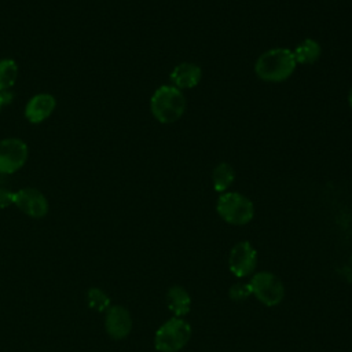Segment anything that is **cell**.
Masks as SVG:
<instances>
[{"mask_svg": "<svg viewBox=\"0 0 352 352\" xmlns=\"http://www.w3.org/2000/svg\"><path fill=\"white\" fill-rule=\"evenodd\" d=\"M191 337V326L182 318H172L158 327L154 346L160 352H177L186 346Z\"/></svg>", "mask_w": 352, "mask_h": 352, "instance_id": "3957f363", "label": "cell"}, {"mask_svg": "<svg viewBox=\"0 0 352 352\" xmlns=\"http://www.w3.org/2000/svg\"><path fill=\"white\" fill-rule=\"evenodd\" d=\"M28 144L18 138H6L0 140V175H12L18 172L28 161Z\"/></svg>", "mask_w": 352, "mask_h": 352, "instance_id": "8992f818", "label": "cell"}, {"mask_svg": "<svg viewBox=\"0 0 352 352\" xmlns=\"http://www.w3.org/2000/svg\"><path fill=\"white\" fill-rule=\"evenodd\" d=\"M296 65V59L290 50L272 48L257 58L254 72L263 81L280 82L292 76Z\"/></svg>", "mask_w": 352, "mask_h": 352, "instance_id": "6da1fadb", "label": "cell"}, {"mask_svg": "<svg viewBox=\"0 0 352 352\" xmlns=\"http://www.w3.org/2000/svg\"><path fill=\"white\" fill-rule=\"evenodd\" d=\"M10 205H14V192L8 188L0 187V209H4Z\"/></svg>", "mask_w": 352, "mask_h": 352, "instance_id": "ac0fdd59", "label": "cell"}, {"mask_svg": "<svg viewBox=\"0 0 352 352\" xmlns=\"http://www.w3.org/2000/svg\"><path fill=\"white\" fill-rule=\"evenodd\" d=\"M55 107L56 99L51 94H37L28 100L25 117L32 124H40L54 113Z\"/></svg>", "mask_w": 352, "mask_h": 352, "instance_id": "30bf717a", "label": "cell"}, {"mask_svg": "<svg viewBox=\"0 0 352 352\" xmlns=\"http://www.w3.org/2000/svg\"><path fill=\"white\" fill-rule=\"evenodd\" d=\"M256 263H257L256 249L248 241H242L236 243L230 252L228 267L235 276L242 278V276L250 275L256 268Z\"/></svg>", "mask_w": 352, "mask_h": 352, "instance_id": "ba28073f", "label": "cell"}, {"mask_svg": "<svg viewBox=\"0 0 352 352\" xmlns=\"http://www.w3.org/2000/svg\"><path fill=\"white\" fill-rule=\"evenodd\" d=\"M249 286L252 289V294L267 307L279 304L285 296L282 280L268 271H260L254 274L249 282Z\"/></svg>", "mask_w": 352, "mask_h": 352, "instance_id": "5b68a950", "label": "cell"}, {"mask_svg": "<svg viewBox=\"0 0 352 352\" xmlns=\"http://www.w3.org/2000/svg\"><path fill=\"white\" fill-rule=\"evenodd\" d=\"M18 65L14 59H0V91H8L16 81Z\"/></svg>", "mask_w": 352, "mask_h": 352, "instance_id": "9a60e30c", "label": "cell"}, {"mask_svg": "<svg viewBox=\"0 0 352 352\" xmlns=\"http://www.w3.org/2000/svg\"><path fill=\"white\" fill-rule=\"evenodd\" d=\"M12 100V94L10 91H0V113L4 104L10 103Z\"/></svg>", "mask_w": 352, "mask_h": 352, "instance_id": "d6986e66", "label": "cell"}, {"mask_svg": "<svg viewBox=\"0 0 352 352\" xmlns=\"http://www.w3.org/2000/svg\"><path fill=\"white\" fill-rule=\"evenodd\" d=\"M104 327L107 334L114 340L125 338L132 329V318L126 308L121 305H113L106 311Z\"/></svg>", "mask_w": 352, "mask_h": 352, "instance_id": "9c48e42d", "label": "cell"}, {"mask_svg": "<svg viewBox=\"0 0 352 352\" xmlns=\"http://www.w3.org/2000/svg\"><path fill=\"white\" fill-rule=\"evenodd\" d=\"M202 78V70L198 65L191 62H183L175 66L170 72V80L176 88L188 89L199 84Z\"/></svg>", "mask_w": 352, "mask_h": 352, "instance_id": "8fae6325", "label": "cell"}, {"mask_svg": "<svg viewBox=\"0 0 352 352\" xmlns=\"http://www.w3.org/2000/svg\"><path fill=\"white\" fill-rule=\"evenodd\" d=\"M88 300L89 304L95 308V309H103L109 305V298L106 297V294L99 290V289H92L88 293Z\"/></svg>", "mask_w": 352, "mask_h": 352, "instance_id": "e0dca14e", "label": "cell"}, {"mask_svg": "<svg viewBox=\"0 0 352 352\" xmlns=\"http://www.w3.org/2000/svg\"><path fill=\"white\" fill-rule=\"evenodd\" d=\"M14 205L33 219H41L48 213V201L41 191L25 187L14 192Z\"/></svg>", "mask_w": 352, "mask_h": 352, "instance_id": "52a82bcc", "label": "cell"}, {"mask_svg": "<svg viewBox=\"0 0 352 352\" xmlns=\"http://www.w3.org/2000/svg\"><path fill=\"white\" fill-rule=\"evenodd\" d=\"M348 102H349V106H351V109H352V88H351L349 95H348Z\"/></svg>", "mask_w": 352, "mask_h": 352, "instance_id": "ffe728a7", "label": "cell"}, {"mask_svg": "<svg viewBox=\"0 0 352 352\" xmlns=\"http://www.w3.org/2000/svg\"><path fill=\"white\" fill-rule=\"evenodd\" d=\"M166 304L169 311H172L177 318H182L183 315L188 314L191 298L186 289L176 285L166 292Z\"/></svg>", "mask_w": 352, "mask_h": 352, "instance_id": "7c38bea8", "label": "cell"}, {"mask_svg": "<svg viewBox=\"0 0 352 352\" xmlns=\"http://www.w3.org/2000/svg\"><path fill=\"white\" fill-rule=\"evenodd\" d=\"M320 45L318 41L312 38H305L301 41L293 51V56L296 59V63H302V65H311L316 62L320 56Z\"/></svg>", "mask_w": 352, "mask_h": 352, "instance_id": "4fadbf2b", "label": "cell"}, {"mask_svg": "<svg viewBox=\"0 0 352 352\" xmlns=\"http://www.w3.org/2000/svg\"><path fill=\"white\" fill-rule=\"evenodd\" d=\"M150 110L162 124L177 121L186 110V98L175 85H162L155 89L150 100Z\"/></svg>", "mask_w": 352, "mask_h": 352, "instance_id": "7a4b0ae2", "label": "cell"}, {"mask_svg": "<svg viewBox=\"0 0 352 352\" xmlns=\"http://www.w3.org/2000/svg\"><path fill=\"white\" fill-rule=\"evenodd\" d=\"M235 177L234 168L227 164V162H220L214 166L212 172V182H213V188L219 192L227 191V188L232 184Z\"/></svg>", "mask_w": 352, "mask_h": 352, "instance_id": "5bb4252c", "label": "cell"}, {"mask_svg": "<svg viewBox=\"0 0 352 352\" xmlns=\"http://www.w3.org/2000/svg\"><path fill=\"white\" fill-rule=\"evenodd\" d=\"M216 209L224 221L234 226L248 224L254 214L252 201L241 192H221Z\"/></svg>", "mask_w": 352, "mask_h": 352, "instance_id": "277c9868", "label": "cell"}, {"mask_svg": "<svg viewBox=\"0 0 352 352\" xmlns=\"http://www.w3.org/2000/svg\"><path fill=\"white\" fill-rule=\"evenodd\" d=\"M228 294L232 300L242 301V300L248 298L252 294V289H250L249 283H235L228 290Z\"/></svg>", "mask_w": 352, "mask_h": 352, "instance_id": "2e32d148", "label": "cell"}]
</instances>
